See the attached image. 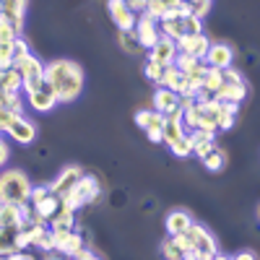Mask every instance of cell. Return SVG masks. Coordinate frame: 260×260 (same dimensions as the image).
<instances>
[{"instance_id": "obj_1", "label": "cell", "mask_w": 260, "mask_h": 260, "mask_svg": "<svg viewBox=\"0 0 260 260\" xmlns=\"http://www.w3.org/2000/svg\"><path fill=\"white\" fill-rule=\"evenodd\" d=\"M180 110H182V125L187 130H211V133H224L232 130L240 115L237 104L226 102H216V99H180Z\"/></svg>"}, {"instance_id": "obj_2", "label": "cell", "mask_w": 260, "mask_h": 260, "mask_svg": "<svg viewBox=\"0 0 260 260\" xmlns=\"http://www.w3.org/2000/svg\"><path fill=\"white\" fill-rule=\"evenodd\" d=\"M83 83H86V76L78 62H73L68 57H57V60L45 62V86L55 94L57 104L76 102L83 91Z\"/></svg>"}, {"instance_id": "obj_3", "label": "cell", "mask_w": 260, "mask_h": 260, "mask_svg": "<svg viewBox=\"0 0 260 260\" xmlns=\"http://www.w3.org/2000/svg\"><path fill=\"white\" fill-rule=\"evenodd\" d=\"M161 143H167V148H169L175 156H180V159L192 156L190 138H187V127L182 125V110H177L175 115L164 117V125H161Z\"/></svg>"}, {"instance_id": "obj_4", "label": "cell", "mask_w": 260, "mask_h": 260, "mask_svg": "<svg viewBox=\"0 0 260 260\" xmlns=\"http://www.w3.org/2000/svg\"><path fill=\"white\" fill-rule=\"evenodd\" d=\"M29 192H31V182L24 172L18 169L0 172V203L24 206L29 203Z\"/></svg>"}, {"instance_id": "obj_5", "label": "cell", "mask_w": 260, "mask_h": 260, "mask_svg": "<svg viewBox=\"0 0 260 260\" xmlns=\"http://www.w3.org/2000/svg\"><path fill=\"white\" fill-rule=\"evenodd\" d=\"M175 240H177V245H180L182 255H185V252H195V255L213 257L216 252H219V245H216L213 234H211L203 224H195V221L187 226V232H185V234L175 237Z\"/></svg>"}, {"instance_id": "obj_6", "label": "cell", "mask_w": 260, "mask_h": 260, "mask_svg": "<svg viewBox=\"0 0 260 260\" xmlns=\"http://www.w3.org/2000/svg\"><path fill=\"white\" fill-rule=\"evenodd\" d=\"M99 195H102V185H99V180H96L94 175H86V172H83V177L76 182V187H73L68 195H65L60 203H62L65 211L76 213L78 208H83V206H89V203L99 201Z\"/></svg>"}, {"instance_id": "obj_7", "label": "cell", "mask_w": 260, "mask_h": 260, "mask_svg": "<svg viewBox=\"0 0 260 260\" xmlns=\"http://www.w3.org/2000/svg\"><path fill=\"white\" fill-rule=\"evenodd\" d=\"M203 31V21L201 18H195L192 13H167L164 18H159V34L172 39V42H177L180 37L185 34H198Z\"/></svg>"}, {"instance_id": "obj_8", "label": "cell", "mask_w": 260, "mask_h": 260, "mask_svg": "<svg viewBox=\"0 0 260 260\" xmlns=\"http://www.w3.org/2000/svg\"><path fill=\"white\" fill-rule=\"evenodd\" d=\"M221 86H219V91L213 94L216 102H226V104H237L240 107L245 99H247V81L245 76L237 71V68H224L221 71Z\"/></svg>"}, {"instance_id": "obj_9", "label": "cell", "mask_w": 260, "mask_h": 260, "mask_svg": "<svg viewBox=\"0 0 260 260\" xmlns=\"http://www.w3.org/2000/svg\"><path fill=\"white\" fill-rule=\"evenodd\" d=\"M13 68L18 71L21 76V83H24V94L39 89V86H45V62H42L34 52L24 55V57H18L13 62Z\"/></svg>"}, {"instance_id": "obj_10", "label": "cell", "mask_w": 260, "mask_h": 260, "mask_svg": "<svg viewBox=\"0 0 260 260\" xmlns=\"http://www.w3.org/2000/svg\"><path fill=\"white\" fill-rule=\"evenodd\" d=\"M133 34H136V42L141 50H151L156 45V39L161 37L159 34V21L151 18L148 13H138L136 18V26H133Z\"/></svg>"}, {"instance_id": "obj_11", "label": "cell", "mask_w": 260, "mask_h": 260, "mask_svg": "<svg viewBox=\"0 0 260 260\" xmlns=\"http://www.w3.org/2000/svg\"><path fill=\"white\" fill-rule=\"evenodd\" d=\"M175 45H177V52H180V55H190V57L203 60L206 52H208V47H211V39H208L203 31H198V34H185V37H180Z\"/></svg>"}, {"instance_id": "obj_12", "label": "cell", "mask_w": 260, "mask_h": 260, "mask_svg": "<svg viewBox=\"0 0 260 260\" xmlns=\"http://www.w3.org/2000/svg\"><path fill=\"white\" fill-rule=\"evenodd\" d=\"M81 177H83V169H81V167H65V169L60 172V175H57L47 187H50V192H52V195H57V198L62 201L65 195H68V192L76 187V182H78Z\"/></svg>"}, {"instance_id": "obj_13", "label": "cell", "mask_w": 260, "mask_h": 260, "mask_svg": "<svg viewBox=\"0 0 260 260\" xmlns=\"http://www.w3.org/2000/svg\"><path fill=\"white\" fill-rule=\"evenodd\" d=\"M203 62H206V68H219V71L232 68V62H234V50L226 45V42H211V47H208Z\"/></svg>"}, {"instance_id": "obj_14", "label": "cell", "mask_w": 260, "mask_h": 260, "mask_svg": "<svg viewBox=\"0 0 260 260\" xmlns=\"http://www.w3.org/2000/svg\"><path fill=\"white\" fill-rule=\"evenodd\" d=\"M107 11H110V18L115 21V26L120 31H133L138 13L130 11L125 0H107Z\"/></svg>"}, {"instance_id": "obj_15", "label": "cell", "mask_w": 260, "mask_h": 260, "mask_svg": "<svg viewBox=\"0 0 260 260\" xmlns=\"http://www.w3.org/2000/svg\"><path fill=\"white\" fill-rule=\"evenodd\" d=\"M6 136H11V141H16V143H21V146H29V143L37 138V125H34L31 120H26L24 115H18V117L8 125Z\"/></svg>"}, {"instance_id": "obj_16", "label": "cell", "mask_w": 260, "mask_h": 260, "mask_svg": "<svg viewBox=\"0 0 260 260\" xmlns=\"http://www.w3.org/2000/svg\"><path fill=\"white\" fill-rule=\"evenodd\" d=\"M187 138H190V148H192V156L203 159L206 154H211V151L216 148V133H211V130H187Z\"/></svg>"}, {"instance_id": "obj_17", "label": "cell", "mask_w": 260, "mask_h": 260, "mask_svg": "<svg viewBox=\"0 0 260 260\" xmlns=\"http://www.w3.org/2000/svg\"><path fill=\"white\" fill-rule=\"evenodd\" d=\"M172 65H175L180 73H185L187 81H192V83H198V86H201L203 73H206V62H203V60L190 57V55H180V52H177V57H175V62H172Z\"/></svg>"}, {"instance_id": "obj_18", "label": "cell", "mask_w": 260, "mask_h": 260, "mask_svg": "<svg viewBox=\"0 0 260 260\" xmlns=\"http://www.w3.org/2000/svg\"><path fill=\"white\" fill-rule=\"evenodd\" d=\"M175 57H177V45L172 39H167V37H159L156 45L148 50V60L164 65V68H169V65L175 62Z\"/></svg>"}, {"instance_id": "obj_19", "label": "cell", "mask_w": 260, "mask_h": 260, "mask_svg": "<svg viewBox=\"0 0 260 260\" xmlns=\"http://www.w3.org/2000/svg\"><path fill=\"white\" fill-rule=\"evenodd\" d=\"M24 102L31 107L34 112H52L57 107V99H55V94L47 89V86H39V89L24 94Z\"/></svg>"}, {"instance_id": "obj_20", "label": "cell", "mask_w": 260, "mask_h": 260, "mask_svg": "<svg viewBox=\"0 0 260 260\" xmlns=\"http://www.w3.org/2000/svg\"><path fill=\"white\" fill-rule=\"evenodd\" d=\"M26 11H29V0H0V16L11 18L18 31H24Z\"/></svg>"}, {"instance_id": "obj_21", "label": "cell", "mask_w": 260, "mask_h": 260, "mask_svg": "<svg viewBox=\"0 0 260 260\" xmlns=\"http://www.w3.org/2000/svg\"><path fill=\"white\" fill-rule=\"evenodd\" d=\"M154 110H156L161 117L175 115V112L180 110V96H177L175 91L164 89V86H156V91H154Z\"/></svg>"}, {"instance_id": "obj_22", "label": "cell", "mask_w": 260, "mask_h": 260, "mask_svg": "<svg viewBox=\"0 0 260 260\" xmlns=\"http://www.w3.org/2000/svg\"><path fill=\"white\" fill-rule=\"evenodd\" d=\"M192 224V216L185 211V208H172L164 219V229H167V237H180L187 232V226Z\"/></svg>"}, {"instance_id": "obj_23", "label": "cell", "mask_w": 260, "mask_h": 260, "mask_svg": "<svg viewBox=\"0 0 260 260\" xmlns=\"http://www.w3.org/2000/svg\"><path fill=\"white\" fill-rule=\"evenodd\" d=\"M60 208H62V203H60V198H57V195H52V192H47L45 198H39V201L31 206L34 216H37L39 221H45V224L52 219V216H55Z\"/></svg>"}, {"instance_id": "obj_24", "label": "cell", "mask_w": 260, "mask_h": 260, "mask_svg": "<svg viewBox=\"0 0 260 260\" xmlns=\"http://www.w3.org/2000/svg\"><path fill=\"white\" fill-rule=\"evenodd\" d=\"M29 237H31V247H37L42 252H52V232L47 224H31Z\"/></svg>"}, {"instance_id": "obj_25", "label": "cell", "mask_w": 260, "mask_h": 260, "mask_svg": "<svg viewBox=\"0 0 260 260\" xmlns=\"http://www.w3.org/2000/svg\"><path fill=\"white\" fill-rule=\"evenodd\" d=\"M180 3H182V0H146V11L143 13H148L151 18L159 21L167 13H175L180 8Z\"/></svg>"}, {"instance_id": "obj_26", "label": "cell", "mask_w": 260, "mask_h": 260, "mask_svg": "<svg viewBox=\"0 0 260 260\" xmlns=\"http://www.w3.org/2000/svg\"><path fill=\"white\" fill-rule=\"evenodd\" d=\"M0 91L3 94H24V83L16 68H6L0 71Z\"/></svg>"}, {"instance_id": "obj_27", "label": "cell", "mask_w": 260, "mask_h": 260, "mask_svg": "<svg viewBox=\"0 0 260 260\" xmlns=\"http://www.w3.org/2000/svg\"><path fill=\"white\" fill-rule=\"evenodd\" d=\"M201 164H203L208 172H224V167H226V151L216 146L211 154H206V156L201 159Z\"/></svg>"}, {"instance_id": "obj_28", "label": "cell", "mask_w": 260, "mask_h": 260, "mask_svg": "<svg viewBox=\"0 0 260 260\" xmlns=\"http://www.w3.org/2000/svg\"><path fill=\"white\" fill-rule=\"evenodd\" d=\"M136 125H138L141 130L161 127V125H164V117H161L156 110H141V112H136Z\"/></svg>"}, {"instance_id": "obj_29", "label": "cell", "mask_w": 260, "mask_h": 260, "mask_svg": "<svg viewBox=\"0 0 260 260\" xmlns=\"http://www.w3.org/2000/svg\"><path fill=\"white\" fill-rule=\"evenodd\" d=\"M21 37V31L13 26V21L0 16V45H13V42Z\"/></svg>"}, {"instance_id": "obj_30", "label": "cell", "mask_w": 260, "mask_h": 260, "mask_svg": "<svg viewBox=\"0 0 260 260\" xmlns=\"http://www.w3.org/2000/svg\"><path fill=\"white\" fill-rule=\"evenodd\" d=\"M159 250H161L164 260H182V250H180V245H177L175 237H164L161 245H159Z\"/></svg>"}, {"instance_id": "obj_31", "label": "cell", "mask_w": 260, "mask_h": 260, "mask_svg": "<svg viewBox=\"0 0 260 260\" xmlns=\"http://www.w3.org/2000/svg\"><path fill=\"white\" fill-rule=\"evenodd\" d=\"M164 73H167V68H164V65L146 60V65H143V76H146L151 83H154V86H161V81H164Z\"/></svg>"}, {"instance_id": "obj_32", "label": "cell", "mask_w": 260, "mask_h": 260, "mask_svg": "<svg viewBox=\"0 0 260 260\" xmlns=\"http://www.w3.org/2000/svg\"><path fill=\"white\" fill-rule=\"evenodd\" d=\"M120 45H122V50H125L127 55H138V52H141L133 31H120Z\"/></svg>"}, {"instance_id": "obj_33", "label": "cell", "mask_w": 260, "mask_h": 260, "mask_svg": "<svg viewBox=\"0 0 260 260\" xmlns=\"http://www.w3.org/2000/svg\"><path fill=\"white\" fill-rule=\"evenodd\" d=\"M16 62V52H13V45H0V71L6 68H13Z\"/></svg>"}, {"instance_id": "obj_34", "label": "cell", "mask_w": 260, "mask_h": 260, "mask_svg": "<svg viewBox=\"0 0 260 260\" xmlns=\"http://www.w3.org/2000/svg\"><path fill=\"white\" fill-rule=\"evenodd\" d=\"M71 260H102V257H99L94 250H89V247H81V250H78V252H76Z\"/></svg>"}, {"instance_id": "obj_35", "label": "cell", "mask_w": 260, "mask_h": 260, "mask_svg": "<svg viewBox=\"0 0 260 260\" xmlns=\"http://www.w3.org/2000/svg\"><path fill=\"white\" fill-rule=\"evenodd\" d=\"M8 159H11V148H8L6 138H0V169L8 164Z\"/></svg>"}, {"instance_id": "obj_36", "label": "cell", "mask_w": 260, "mask_h": 260, "mask_svg": "<svg viewBox=\"0 0 260 260\" xmlns=\"http://www.w3.org/2000/svg\"><path fill=\"white\" fill-rule=\"evenodd\" d=\"M146 136H148L151 143H161V127H151V130H146Z\"/></svg>"}, {"instance_id": "obj_37", "label": "cell", "mask_w": 260, "mask_h": 260, "mask_svg": "<svg viewBox=\"0 0 260 260\" xmlns=\"http://www.w3.org/2000/svg\"><path fill=\"white\" fill-rule=\"evenodd\" d=\"M232 260H257V257H255L252 250H245V252H240V255H234Z\"/></svg>"}, {"instance_id": "obj_38", "label": "cell", "mask_w": 260, "mask_h": 260, "mask_svg": "<svg viewBox=\"0 0 260 260\" xmlns=\"http://www.w3.org/2000/svg\"><path fill=\"white\" fill-rule=\"evenodd\" d=\"M45 260H68V257H62V255H47Z\"/></svg>"}, {"instance_id": "obj_39", "label": "cell", "mask_w": 260, "mask_h": 260, "mask_svg": "<svg viewBox=\"0 0 260 260\" xmlns=\"http://www.w3.org/2000/svg\"><path fill=\"white\" fill-rule=\"evenodd\" d=\"M211 260H232V257H226V255H219V252H216V255H213Z\"/></svg>"}, {"instance_id": "obj_40", "label": "cell", "mask_w": 260, "mask_h": 260, "mask_svg": "<svg viewBox=\"0 0 260 260\" xmlns=\"http://www.w3.org/2000/svg\"><path fill=\"white\" fill-rule=\"evenodd\" d=\"M198 260H211V257H206V255H201V257H198Z\"/></svg>"}, {"instance_id": "obj_41", "label": "cell", "mask_w": 260, "mask_h": 260, "mask_svg": "<svg viewBox=\"0 0 260 260\" xmlns=\"http://www.w3.org/2000/svg\"><path fill=\"white\" fill-rule=\"evenodd\" d=\"M3 232H6V229H3V224H0V237H3Z\"/></svg>"}, {"instance_id": "obj_42", "label": "cell", "mask_w": 260, "mask_h": 260, "mask_svg": "<svg viewBox=\"0 0 260 260\" xmlns=\"http://www.w3.org/2000/svg\"><path fill=\"white\" fill-rule=\"evenodd\" d=\"M141 3H146V0H141Z\"/></svg>"}]
</instances>
